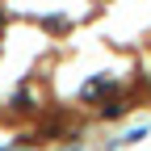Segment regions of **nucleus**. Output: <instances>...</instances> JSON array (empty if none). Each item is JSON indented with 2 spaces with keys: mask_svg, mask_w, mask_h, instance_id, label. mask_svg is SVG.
<instances>
[{
  "mask_svg": "<svg viewBox=\"0 0 151 151\" xmlns=\"http://www.w3.org/2000/svg\"><path fill=\"white\" fill-rule=\"evenodd\" d=\"M0 17H4V13H0Z\"/></svg>",
  "mask_w": 151,
  "mask_h": 151,
  "instance_id": "obj_1",
  "label": "nucleus"
}]
</instances>
